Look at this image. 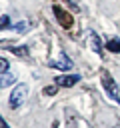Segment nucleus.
Wrapping results in <instances>:
<instances>
[{"label": "nucleus", "instance_id": "nucleus-4", "mask_svg": "<svg viewBox=\"0 0 120 128\" xmlns=\"http://www.w3.org/2000/svg\"><path fill=\"white\" fill-rule=\"evenodd\" d=\"M82 78L78 76V74H62V76H56L54 78V84L56 86H62V88H70V86H74V84H78Z\"/></svg>", "mask_w": 120, "mask_h": 128}, {"label": "nucleus", "instance_id": "nucleus-6", "mask_svg": "<svg viewBox=\"0 0 120 128\" xmlns=\"http://www.w3.org/2000/svg\"><path fill=\"white\" fill-rule=\"evenodd\" d=\"M88 46H90L96 54H102V42H100V38H98L96 32H90V34H88Z\"/></svg>", "mask_w": 120, "mask_h": 128}, {"label": "nucleus", "instance_id": "nucleus-9", "mask_svg": "<svg viewBox=\"0 0 120 128\" xmlns=\"http://www.w3.org/2000/svg\"><path fill=\"white\" fill-rule=\"evenodd\" d=\"M14 80H16V78H14L12 74H8V76H6V74H0V88H6V86H10V84H14Z\"/></svg>", "mask_w": 120, "mask_h": 128}, {"label": "nucleus", "instance_id": "nucleus-12", "mask_svg": "<svg viewBox=\"0 0 120 128\" xmlns=\"http://www.w3.org/2000/svg\"><path fill=\"white\" fill-rule=\"evenodd\" d=\"M56 90H58V86H56V84H54V86H46V88H44V90H42V92H44V94H46V96H50V94H56Z\"/></svg>", "mask_w": 120, "mask_h": 128}, {"label": "nucleus", "instance_id": "nucleus-1", "mask_svg": "<svg viewBox=\"0 0 120 128\" xmlns=\"http://www.w3.org/2000/svg\"><path fill=\"white\" fill-rule=\"evenodd\" d=\"M100 82H102V86H104V92H106L114 102L120 104V88H118L116 80L112 78V74H110L108 70H104V72L100 74Z\"/></svg>", "mask_w": 120, "mask_h": 128}, {"label": "nucleus", "instance_id": "nucleus-5", "mask_svg": "<svg viewBox=\"0 0 120 128\" xmlns=\"http://www.w3.org/2000/svg\"><path fill=\"white\" fill-rule=\"evenodd\" d=\"M48 66L58 68V70H70V68H72V60H70V58H68V56L62 52V54H60V58H58V60H52Z\"/></svg>", "mask_w": 120, "mask_h": 128}, {"label": "nucleus", "instance_id": "nucleus-3", "mask_svg": "<svg viewBox=\"0 0 120 128\" xmlns=\"http://www.w3.org/2000/svg\"><path fill=\"white\" fill-rule=\"evenodd\" d=\"M52 12H54V16H56V20H58V24L62 26V28H72V24H74V18H72V14L70 12H66L62 6H52Z\"/></svg>", "mask_w": 120, "mask_h": 128}, {"label": "nucleus", "instance_id": "nucleus-11", "mask_svg": "<svg viewBox=\"0 0 120 128\" xmlns=\"http://www.w3.org/2000/svg\"><path fill=\"white\" fill-rule=\"evenodd\" d=\"M10 26V16H2L0 18V30H4V28H8Z\"/></svg>", "mask_w": 120, "mask_h": 128}, {"label": "nucleus", "instance_id": "nucleus-13", "mask_svg": "<svg viewBox=\"0 0 120 128\" xmlns=\"http://www.w3.org/2000/svg\"><path fill=\"white\" fill-rule=\"evenodd\" d=\"M14 28H16V30H26V28H28V22H18Z\"/></svg>", "mask_w": 120, "mask_h": 128}, {"label": "nucleus", "instance_id": "nucleus-8", "mask_svg": "<svg viewBox=\"0 0 120 128\" xmlns=\"http://www.w3.org/2000/svg\"><path fill=\"white\" fill-rule=\"evenodd\" d=\"M106 48H108L110 52L118 54V52H120V40H118V38H110V40H106Z\"/></svg>", "mask_w": 120, "mask_h": 128}, {"label": "nucleus", "instance_id": "nucleus-2", "mask_svg": "<svg viewBox=\"0 0 120 128\" xmlns=\"http://www.w3.org/2000/svg\"><path fill=\"white\" fill-rule=\"evenodd\" d=\"M26 94H28V86H26V84H18V86L12 90V94H10V100H8L10 108H12V110L20 108V104H22L24 98H26Z\"/></svg>", "mask_w": 120, "mask_h": 128}, {"label": "nucleus", "instance_id": "nucleus-10", "mask_svg": "<svg viewBox=\"0 0 120 128\" xmlns=\"http://www.w3.org/2000/svg\"><path fill=\"white\" fill-rule=\"evenodd\" d=\"M8 68H10V64H8V60H4V58H0V74H6V72H8Z\"/></svg>", "mask_w": 120, "mask_h": 128}, {"label": "nucleus", "instance_id": "nucleus-14", "mask_svg": "<svg viewBox=\"0 0 120 128\" xmlns=\"http://www.w3.org/2000/svg\"><path fill=\"white\" fill-rule=\"evenodd\" d=\"M0 128H10V126L4 122V118H2V116H0Z\"/></svg>", "mask_w": 120, "mask_h": 128}, {"label": "nucleus", "instance_id": "nucleus-7", "mask_svg": "<svg viewBox=\"0 0 120 128\" xmlns=\"http://www.w3.org/2000/svg\"><path fill=\"white\" fill-rule=\"evenodd\" d=\"M6 50H10L12 54H16V56H20V58H26L30 52H28V46H8Z\"/></svg>", "mask_w": 120, "mask_h": 128}]
</instances>
